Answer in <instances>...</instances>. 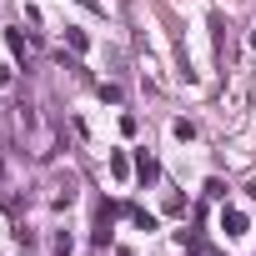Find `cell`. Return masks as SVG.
<instances>
[{
	"instance_id": "277c9868",
	"label": "cell",
	"mask_w": 256,
	"mask_h": 256,
	"mask_svg": "<svg viewBox=\"0 0 256 256\" xmlns=\"http://www.w3.org/2000/svg\"><path fill=\"white\" fill-rule=\"evenodd\" d=\"M246 196H251V201H256V181H251V186H246Z\"/></svg>"
},
{
	"instance_id": "5b68a950",
	"label": "cell",
	"mask_w": 256,
	"mask_h": 256,
	"mask_svg": "<svg viewBox=\"0 0 256 256\" xmlns=\"http://www.w3.org/2000/svg\"><path fill=\"white\" fill-rule=\"evenodd\" d=\"M0 176H6V161H0Z\"/></svg>"
},
{
	"instance_id": "7a4b0ae2",
	"label": "cell",
	"mask_w": 256,
	"mask_h": 256,
	"mask_svg": "<svg viewBox=\"0 0 256 256\" xmlns=\"http://www.w3.org/2000/svg\"><path fill=\"white\" fill-rule=\"evenodd\" d=\"M221 226H226V236H246V216H241V211H226Z\"/></svg>"
},
{
	"instance_id": "3957f363",
	"label": "cell",
	"mask_w": 256,
	"mask_h": 256,
	"mask_svg": "<svg viewBox=\"0 0 256 256\" xmlns=\"http://www.w3.org/2000/svg\"><path fill=\"white\" fill-rule=\"evenodd\" d=\"M6 40H10V56H16V60H26V40H20L16 30H6Z\"/></svg>"
},
{
	"instance_id": "6da1fadb",
	"label": "cell",
	"mask_w": 256,
	"mask_h": 256,
	"mask_svg": "<svg viewBox=\"0 0 256 256\" xmlns=\"http://www.w3.org/2000/svg\"><path fill=\"white\" fill-rule=\"evenodd\" d=\"M136 176H141V181L151 186V181L161 176V166H156V156H146V151H141V156H136Z\"/></svg>"
}]
</instances>
